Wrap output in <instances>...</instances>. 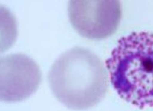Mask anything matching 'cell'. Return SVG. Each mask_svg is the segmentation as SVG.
Listing matches in <instances>:
<instances>
[{
  "instance_id": "obj_4",
  "label": "cell",
  "mask_w": 153,
  "mask_h": 111,
  "mask_svg": "<svg viewBox=\"0 0 153 111\" xmlns=\"http://www.w3.org/2000/svg\"><path fill=\"white\" fill-rule=\"evenodd\" d=\"M42 73L35 61L23 54L0 57V101L24 100L37 91Z\"/></svg>"
},
{
  "instance_id": "obj_1",
  "label": "cell",
  "mask_w": 153,
  "mask_h": 111,
  "mask_svg": "<svg viewBox=\"0 0 153 111\" xmlns=\"http://www.w3.org/2000/svg\"><path fill=\"white\" fill-rule=\"evenodd\" d=\"M53 94L66 107L85 110L106 96L109 78L100 58L88 49L75 47L60 56L48 74Z\"/></svg>"
},
{
  "instance_id": "obj_5",
  "label": "cell",
  "mask_w": 153,
  "mask_h": 111,
  "mask_svg": "<svg viewBox=\"0 0 153 111\" xmlns=\"http://www.w3.org/2000/svg\"><path fill=\"white\" fill-rule=\"evenodd\" d=\"M17 35L16 17L8 8L0 5V53H3L13 47Z\"/></svg>"
},
{
  "instance_id": "obj_2",
  "label": "cell",
  "mask_w": 153,
  "mask_h": 111,
  "mask_svg": "<svg viewBox=\"0 0 153 111\" xmlns=\"http://www.w3.org/2000/svg\"><path fill=\"white\" fill-rule=\"evenodd\" d=\"M106 66L113 87L123 100L140 109L153 106V33L123 36Z\"/></svg>"
},
{
  "instance_id": "obj_3",
  "label": "cell",
  "mask_w": 153,
  "mask_h": 111,
  "mask_svg": "<svg viewBox=\"0 0 153 111\" xmlns=\"http://www.w3.org/2000/svg\"><path fill=\"white\" fill-rule=\"evenodd\" d=\"M68 16L79 35L100 40L112 35L119 27L121 4L119 1L73 0L69 2Z\"/></svg>"
}]
</instances>
